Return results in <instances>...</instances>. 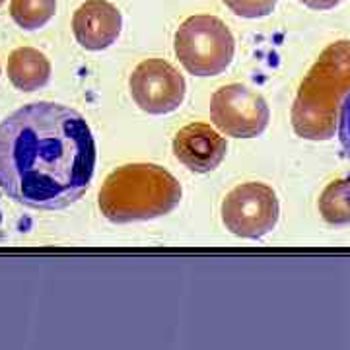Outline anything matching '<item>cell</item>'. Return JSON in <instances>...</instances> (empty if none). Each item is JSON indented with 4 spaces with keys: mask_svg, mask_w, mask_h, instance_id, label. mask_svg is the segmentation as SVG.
Wrapping results in <instances>:
<instances>
[{
    "mask_svg": "<svg viewBox=\"0 0 350 350\" xmlns=\"http://www.w3.org/2000/svg\"><path fill=\"white\" fill-rule=\"evenodd\" d=\"M4 2H6V0H0V6H2V4H4Z\"/></svg>",
    "mask_w": 350,
    "mask_h": 350,
    "instance_id": "cell-16",
    "label": "cell"
},
{
    "mask_svg": "<svg viewBox=\"0 0 350 350\" xmlns=\"http://www.w3.org/2000/svg\"><path fill=\"white\" fill-rule=\"evenodd\" d=\"M181 185L156 163H126L107 175L100 191L101 214L115 224L154 220L181 202Z\"/></svg>",
    "mask_w": 350,
    "mask_h": 350,
    "instance_id": "cell-3",
    "label": "cell"
},
{
    "mask_svg": "<svg viewBox=\"0 0 350 350\" xmlns=\"http://www.w3.org/2000/svg\"><path fill=\"white\" fill-rule=\"evenodd\" d=\"M224 137L211 125L191 123L183 126L174 138V154L179 162L195 174H208L216 170L226 158Z\"/></svg>",
    "mask_w": 350,
    "mask_h": 350,
    "instance_id": "cell-8",
    "label": "cell"
},
{
    "mask_svg": "<svg viewBox=\"0 0 350 350\" xmlns=\"http://www.w3.org/2000/svg\"><path fill=\"white\" fill-rule=\"evenodd\" d=\"M319 214L327 224H350V179H337L323 189L319 197Z\"/></svg>",
    "mask_w": 350,
    "mask_h": 350,
    "instance_id": "cell-11",
    "label": "cell"
},
{
    "mask_svg": "<svg viewBox=\"0 0 350 350\" xmlns=\"http://www.w3.org/2000/svg\"><path fill=\"white\" fill-rule=\"evenodd\" d=\"M278 211V199L273 187L250 181L226 195L222 222L238 238L259 239L275 230Z\"/></svg>",
    "mask_w": 350,
    "mask_h": 350,
    "instance_id": "cell-5",
    "label": "cell"
},
{
    "mask_svg": "<svg viewBox=\"0 0 350 350\" xmlns=\"http://www.w3.org/2000/svg\"><path fill=\"white\" fill-rule=\"evenodd\" d=\"M57 12V0H12L10 16L16 24L27 31L49 24Z\"/></svg>",
    "mask_w": 350,
    "mask_h": 350,
    "instance_id": "cell-12",
    "label": "cell"
},
{
    "mask_svg": "<svg viewBox=\"0 0 350 350\" xmlns=\"http://www.w3.org/2000/svg\"><path fill=\"white\" fill-rule=\"evenodd\" d=\"M226 6L241 18H265L275 10L276 0H224Z\"/></svg>",
    "mask_w": 350,
    "mask_h": 350,
    "instance_id": "cell-13",
    "label": "cell"
},
{
    "mask_svg": "<svg viewBox=\"0 0 350 350\" xmlns=\"http://www.w3.org/2000/svg\"><path fill=\"white\" fill-rule=\"evenodd\" d=\"M300 2H304L312 10H331V8L338 6L342 0H300Z\"/></svg>",
    "mask_w": 350,
    "mask_h": 350,
    "instance_id": "cell-15",
    "label": "cell"
},
{
    "mask_svg": "<svg viewBox=\"0 0 350 350\" xmlns=\"http://www.w3.org/2000/svg\"><path fill=\"white\" fill-rule=\"evenodd\" d=\"M338 138L347 156L350 158V94L347 96V100L342 101V107L338 113Z\"/></svg>",
    "mask_w": 350,
    "mask_h": 350,
    "instance_id": "cell-14",
    "label": "cell"
},
{
    "mask_svg": "<svg viewBox=\"0 0 350 350\" xmlns=\"http://www.w3.org/2000/svg\"><path fill=\"white\" fill-rule=\"evenodd\" d=\"M211 117L216 129L234 138H255L265 133L271 111L261 94L243 84L216 90L211 100Z\"/></svg>",
    "mask_w": 350,
    "mask_h": 350,
    "instance_id": "cell-6",
    "label": "cell"
},
{
    "mask_svg": "<svg viewBox=\"0 0 350 350\" xmlns=\"http://www.w3.org/2000/svg\"><path fill=\"white\" fill-rule=\"evenodd\" d=\"M175 55L193 76H218L234 61L236 41L228 25L208 14L191 16L175 31Z\"/></svg>",
    "mask_w": 350,
    "mask_h": 350,
    "instance_id": "cell-4",
    "label": "cell"
},
{
    "mask_svg": "<svg viewBox=\"0 0 350 350\" xmlns=\"http://www.w3.org/2000/svg\"><path fill=\"white\" fill-rule=\"evenodd\" d=\"M131 96L142 111L150 115H167L185 100V78L162 59L142 61L133 70Z\"/></svg>",
    "mask_w": 350,
    "mask_h": 350,
    "instance_id": "cell-7",
    "label": "cell"
},
{
    "mask_svg": "<svg viewBox=\"0 0 350 350\" xmlns=\"http://www.w3.org/2000/svg\"><path fill=\"white\" fill-rule=\"evenodd\" d=\"M123 16L107 0H86L72 18L76 41L88 51L111 47L121 36Z\"/></svg>",
    "mask_w": 350,
    "mask_h": 350,
    "instance_id": "cell-9",
    "label": "cell"
},
{
    "mask_svg": "<svg viewBox=\"0 0 350 350\" xmlns=\"http://www.w3.org/2000/svg\"><path fill=\"white\" fill-rule=\"evenodd\" d=\"M350 94V41L321 51L301 82L292 105V126L308 140H329L338 129V113Z\"/></svg>",
    "mask_w": 350,
    "mask_h": 350,
    "instance_id": "cell-2",
    "label": "cell"
},
{
    "mask_svg": "<svg viewBox=\"0 0 350 350\" xmlns=\"http://www.w3.org/2000/svg\"><path fill=\"white\" fill-rule=\"evenodd\" d=\"M8 78L20 92H36L49 82V59L33 47L12 51L8 57Z\"/></svg>",
    "mask_w": 350,
    "mask_h": 350,
    "instance_id": "cell-10",
    "label": "cell"
},
{
    "mask_svg": "<svg viewBox=\"0 0 350 350\" xmlns=\"http://www.w3.org/2000/svg\"><path fill=\"white\" fill-rule=\"evenodd\" d=\"M96 170V140L75 109L38 101L0 123V189L29 208L61 211L82 199Z\"/></svg>",
    "mask_w": 350,
    "mask_h": 350,
    "instance_id": "cell-1",
    "label": "cell"
}]
</instances>
